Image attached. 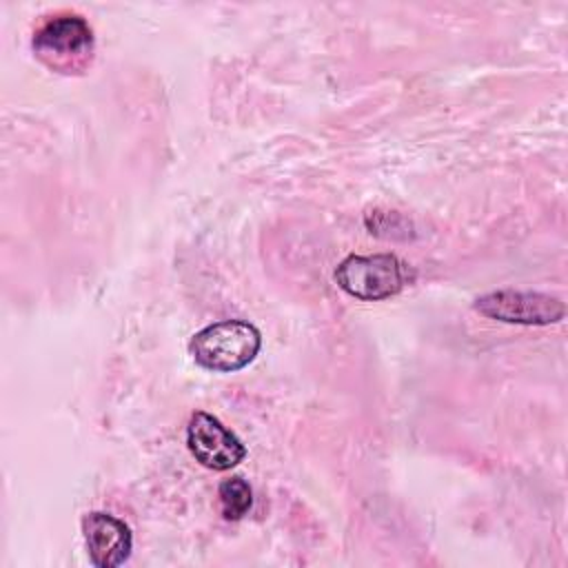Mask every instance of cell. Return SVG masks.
Segmentation results:
<instances>
[{
  "mask_svg": "<svg viewBox=\"0 0 568 568\" xmlns=\"http://www.w3.org/2000/svg\"><path fill=\"white\" fill-rule=\"evenodd\" d=\"M186 444L191 455L211 470H229L246 455L244 444L217 417L195 413L186 428Z\"/></svg>",
  "mask_w": 568,
  "mask_h": 568,
  "instance_id": "obj_5",
  "label": "cell"
},
{
  "mask_svg": "<svg viewBox=\"0 0 568 568\" xmlns=\"http://www.w3.org/2000/svg\"><path fill=\"white\" fill-rule=\"evenodd\" d=\"M217 497H220V510H222L224 519H229V521L242 519L248 513L251 504H253L251 486L242 477L224 479L220 484Z\"/></svg>",
  "mask_w": 568,
  "mask_h": 568,
  "instance_id": "obj_7",
  "label": "cell"
},
{
  "mask_svg": "<svg viewBox=\"0 0 568 568\" xmlns=\"http://www.w3.org/2000/svg\"><path fill=\"white\" fill-rule=\"evenodd\" d=\"M36 55L60 73L87 67L93 51V31L80 13H58L33 33Z\"/></svg>",
  "mask_w": 568,
  "mask_h": 568,
  "instance_id": "obj_2",
  "label": "cell"
},
{
  "mask_svg": "<svg viewBox=\"0 0 568 568\" xmlns=\"http://www.w3.org/2000/svg\"><path fill=\"white\" fill-rule=\"evenodd\" d=\"M260 344L262 337L253 324L224 320L197 331L191 337L189 351L200 366L215 373H233L255 359Z\"/></svg>",
  "mask_w": 568,
  "mask_h": 568,
  "instance_id": "obj_1",
  "label": "cell"
},
{
  "mask_svg": "<svg viewBox=\"0 0 568 568\" xmlns=\"http://www.w3.org/2000/svg\"><path fill=\"white\" fill-rule=\"evenodd\" d=\"M335 280L357 300H386L408 284V268L390 253L348 255L335 268Z\"/></svg>",
  "mask_w": 568,
  "mask_h": 568,
  "instance_id": "obj_3",
  "label": "cell"
},
{
  "mask_svg": "<svg viewBox=\"0 0 568 568\" xmlns=\"http://www.w3.org/2000/svg\"><path fill=\"white\" fill-rule=\"evenodd\" d=\"M475 311L499 322L528 324V326L555 324L566 313L564 302L552 295H546L539 291H515V288H501V291H493L477 297Z\"/></svg>",
  "mask_w": 568,
  "mask_h": 568,
  "instance_id": "obj_4",
  "label": "cell"
},
{
  "mask_svg": "<svg viewBox=\"0 0 568 568\" xmlns=\"http://www.w3.org/2000/svg\"><path fill=\"white\" fill-rule=\"evenodd\" d=\"M82 535L91 564L98 568H115L131 555V530L124 521L109 513H89L82 517Z\"/></svg>",
  "mask_w": 568,
  "mask_h": 568,
  "instance_id": "obj_6",
  "label": "cell"
}]
</instances>
